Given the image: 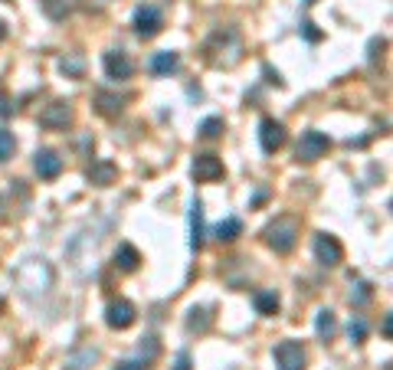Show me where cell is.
Returning a JSON list of instances; mask_svg holds the SVG:
<instances>
[{"label": "cell", "mask_w": 393, "mask_h": 370, "mask_svg": "<svg viewBox=\"0 0 393 370\" xmlns=\"http://www.w3.org/2000/svg\"><path fill=\"white\" fill-rule=\"evenodd\" d=\"M191 174H193V181L210 184V181H220L223 174H226V167H223V161L217 154H197L191 164Z\"/></svg>", "instance_id": "8fae6325"}, {"label": "cell", "mask_w": 393, "mask_h": 370, "mask_svg": "<svg viewBox=\"0 0 393 370\" xmlns=\"http://www.w3.org/2000/svg\"><path fill=\"white\" fill-rule=\"evenodd\" d=\"M86 177L96 187H108V184H115V177H118V167L112 161H92L86 167Z\"/></svg>", "instance_id": "e0dca14e"}, {"label": "cell", "mask_w": 393, "mask_h": 370, "mask_svg": "<svg viewBox=\"0 0 393 370\" xmlns=\"http://www.w3.org/2000/svg\"><path fill=\"white\" fill-rule=\"evenodd\" d=\"M347 334H351V341H354V344H361L367 338V321L354 318V321H351V328H347Z\"/></svg>", "instance_id": "f546056e"}, {"label": "cell", "mask_w": 393, "mask_h": 370, "mask_svg": "<svg viewBox=\"0 0 393 370\" xmlns=\"http://www.w3.org/2000/svg\"><path fill=\"white\" fill-rule=\"evenodd\" d=\"M272 357H276V367L278 370H305V364H308V354H305V347H302L298 341L276 344Z\"/></svg>", "instance_id": "ba28073f"}, {"label": "cell", "mask_w": 393, "mask_h": 370, "mask_svg": "<svg viewBox=\"0 0 393 370\" xmlns=\"http://www.w3.org/2000/svg\"><path fill=\"white\" fill-rule=\"evenodd\" d=\"M311 249H315V262L325 269H335L344 262V246L337 243L331 233H318L315 243H311Z\"/></svg>", "instance_id": "5b68a950"}, {"label": "cell", "mask_w": 393, "mask_h": 370, "mask_svg": "<svg viewBox=\"0 0 393 370\" xmlns=\"http://www.w3.org/2000/svg\"><path fill=\"white\" fill-rule=\"evenodd\" d=\"M213 236L220 239V243H233V239L243 236V223L236 217L223 219V223H217V227H213Z\"/></svg>", "instance_id": "7402d4cb"}, {"label": "cell", "mask_w": 393, "mask_h": 370, "mask_svg": "<svg viewBox=\"0 0 393 370\" xmlns=\"http://www.w3.org/2000/svg\"><path fill=\"white\" fill-rule=\"evenodd\" d=\"M72 118H76V112H72V102H49L43 112H39V125L43 128H49V132H66L69 125H72Z\"/></svg>", "instance_id": "52a82bcc"}, {"label": "cell", "mask_w": 393, "mask_h": 370, "mask_svg": "<svg viewBox=\"0 0 393 370\" xmlns=\"http://www.w3.org/2000/svg\"><path fill=\"white\" fill-rule=\"evenodd\" d=\"M203 236H207V229H203V203L193 197L191 200V249L193 253L203 249Z\"/></svg>", "instance_id": "2e32d148"}, {"label": "cell", "mask_w": 393, "mask_h": 370, "mask_svg": "<svg viewBox=\"0 0 393 370\" xmlns=\"http://www.w3.org/2000/svg\"><path fill=\"white\" fill-rule=\"evenodd\" d=\"M13 151H17V141H13V132H7V128H0V164L10 161L13 158Z\"/></svg>", "instance_id": "4316f807"}, {"label": "cell", "mask_w": 393, "mask_h": 370, "mask_svg": "<svg viewBox=\"0 0 393 370\" xmlns=\"http://www.w3.org/2000/svg\"><path fill=\"white\" fill-rule=\"evenodd\" d=\"M92 105H96L98 115H105V118H118V115L125 112V98L115 92H105V89H98L96 98H92Z\"/></svg>", "instance_id": "5bb4252c"}, {"label": "cell", "mask_w": 393, "mask_h": 370, "mask_svg": "<svg viewBox=\"0 0 393 370\" xmlns=\"http://www.w3.org/2000/svg\"><path fill=\"white\" fill-rule=\"evenodd\" d=\"M384 338H393V314H384Z\"/></svg>", "instance_id": "e575fe53"}, {"label": "cell", "mask_w": 393, "mask_h": 370, "mask_svg": "<svg viewBox=\"0 0 393 370\" xmlns=\"http://www.w3.org/2000/svg\"><path fill=\"white\" fill-rule=\"evenodd\" d=\"M328 151H331V138H328L325 132H315V128H311V132L302 134V141H298V148H295V158L311 164V161H318V158H325Z\"/></svg>", "instance_id": "8992f818"}, {"label": "cell", "mask_w": 393, "mask_h": 370, "mask_svg": "<svg viewBox=\"0 0 393 370\" xmlns=\"http://www.w3.org/2000/svg\"><path fill=\"white\" fill-rule=\"evenodd\" d=\"M39 7H43V13H46L49 20H56V23L59 20H66L69 10H72L69 7V0H39Z\"/></svg>", "instance_id": "cb8c5ba5"}, {"label": "cell", "mask_w": 393, "mask_h": 370, "mask_svg": "<svg viewBox=\"0 0 393 370\" xmlns=\"http://www.w3.org/2000/svg\"><path fill=\"white\" fill-rule=\"evenodd\" d=\"M138 266H141V253H138L131 243H122V246L115 249V269H122V272H134Z\"/></svg>", "instance_id": "ac0fdd59"}, {"label": "cell", "mask_w": 393, "mask_h": 370, "mask_svg": "<svg viewBox=\"0 0 393 370\" xmlns=\"http://www.w3.org/2000/svg\"><path fill=\"white\" fill-rule=\"evenodd\" d=\"M98 361V347H82L79 354H72L66 361V370H86V364H96Z\"/></svg>", "instance_id": "d4e9b609"}, {"label": "cell", "mask_w": 393, "mask_h": 370, "mask_svg": "<svg viewBox=\"0 0 393 370\" xmlns=\"http://www.w3.org/2000/svg\"><path fill=\"white\" fill-rule=\"evenodd\" d=\"M302 37H305L308 43H318V39H321V30H318L311 20H305V23H302Z\"/></svg>", "instance_id": "4dcf8cb0"}, {"label": "cell", "mask_w": 393, "mask_h": 370, "mask_svg": "<svg viewBox=\"0 0 393 370\" xmlns=\"http://www.w3.org/2000/svg\"><path fill=\"white\" fill-rule=\"evenodd\" d=\"M266 79L272 82V86H278V89H282V76H278V72H272L269 66H266Z\"/></svg>", "instance_id": "d590c367"}, {"label": "cell", "mask_w": 393, "mask_h": 370, "mask_svg": "<svg viewBox=\"0 0 393 370\" xmlns=\"http://www.w3.org/2000/svg\"><path fill=\"white\" fill-rule=\"evenodd\" d=\"M226 132V125H223V118H203L200 122V138H207V141H213V138H220V134Z\"/></svg>", "instance_id": "484cf974"}, {"label": "cell", "mask_w": 393, "mask_h": 370, "mask_svg": "<svg viewBox=\"0 0 393 370\" xmlns=\"http://www.w3.org/2000/svg\"><path fill=\"white\" fill-rule=\"evenodd\" d=\"M115 370H144V361H125V364H118Z\"/></svg>", "instance_id": "836d02e7"}, {"label": "cell", "mask_w": 393, "mask_h": 370, "mask_svg": "<svg viewBox=\"0 0 393 370\" xmlns=\"http://www.w3.org/2000/svg\"><path fill=\"white\" fill-rule=\"evenodd\" d=\"M59 69H63L69 79H82L86 76V56H82V53H66V56L59 59Z\"/></svg>", "instance_id": "ffe728a7"}, {"label": "cell", "mask_w": 393, "mask_h": 370, "mask_svg": "<svg viewBox=\"0 0 393 370\" xmlns=\"http://www.w3.org/2000/svg\"><path fill=\"white\" fill-rule=\"evenodd\" d=\"M174 370H191V354H187V351L177 354V361H174Z\"/></svg>", "instance_id": "d6a6232c"}, {"label": "cell", "mask_w": 393, "mask_h": 370, "mask_svg": "<svg viewBox=\"0 0 393 370\" xmlns=\"http://www.w3.org/2000/svg\"><path fill=\"white\" fill-rule=\"evenodd\" d=\"M371 298H374V288H371L367 282H357L354 292H351V305H367Z\"/></svg>", "instance_id": "f1b7e54d"}, {"label": "cell", "mask_w": 393, "mask_h": 370, "mask_svg": "<svg viewBox=\"0 0 393 370\" xmlns=\"http://www.w3.org/2000/svg\"><path fill=\"white\" fill-rule=\"evenodd\" d=\"M4 217H7V213H4V200H0V219H4Z\"/></svg>", "instance_id": "8d00e7d4"}, {"label": "cell", "mask_w": 393, "mask_h": 370, "mask_svg": "<svg viewBox=\"0 0 393 370\" xmlns=\"http://www.w3.org/2000/svg\"><path fill=\"white\" fill-rule=\"evenodd\" d=\"M134 318H138V312H134V305L128 302V298H115V302H108L105 324L112 328V331H125V328H131Z\"/></svg>", "instance_id": "9c48e42d"}, {"label": "cell", "mask_w": 393, "mask_h": 370, "mask_svg": "<svg viewBox=\"0 0 393 370\" xmlns=\"http://www.w3.org/2000/svg\"><path fill=\"white\" fill-rule=\"evenodd\" d=\"M102 66H105V76L118 79V82H125V79L134 76V63L125 49H108L105 56H102Z\"/></svg>", "instance_id": "30bf717a"}, {"label": "cell", "mask_w": 393, "mask_h": 370, "mask_svg": "<svg viewBox=\"0 0 393 370\" xmlns=\"http://www.w3.org/2000/svg\"><path fill=\"white\" fill-rule=\"evenodd\" d=\"M154 76H174L177 69H181V53H174V49H164V53H154L151 63H148Z\"/></svg>", "instance_id": "9a60e30c"}, {"label": "cell", "mask_w": 393, "mask_h": 370, "mask_svg": "<svg viewBox=\"0 0 393 370\" xmlns=\"http://www.w3.org/2000/svg\"><path fill=\"white\" fill-rule=\"evenodd\" d=\"M210 321H213L210 308H203V305H200V308L193 305L191 312H187V331H191V334H203L207 328H210Z\"/></svg>", "instance_id": "d6986e66"}, {"label": "cell", "mask_w": 393, "mask_h": 370, "mask_svg": "<svg viewBox=\"0 0 393 370\" xmlns=\"http://www.w3.org/2000/svg\"><path fill=\"white\" fill-rule=\"evenodd\" d=\"M138 351H141V361L148 364V361H154V357L161 354V344H157L154 334H148V338H141V347H138Z\"/></svg>", "instance_id": "83f0119b"}, {"label": "cell", "mask_w": 393, "mask_h": 370, "mask_svg": "<svg viewBox=\"0 0 393 370\" xmlns=\"http://www.w3.org/2000/svg\"><path fill=\"white\" fill-rule=\"evenodd\" d=\"M203 53H207V59H210L213 66L230 69V66H236V63L243 59V39H240V33H236L233 27H223V30H217V33L207 39Z\"/></svg>", "instance_id": "7a4b0ae2"}, {"label": "cell", "mask_w": 393, "mask_h": 370, "mask_svg": "<svg viewBox=\"0 0 393 370\" xmlns=\"http://www.w3.org/2000/svg\"><path fill=\"white\" fill-rule=\"evenodd\" d=\"M131 27H134V33H138L141 39H154L157 33H161V27H164V13L154 7V4H141V7L134 10Z\"/></svg>", "instance_id": "277c9868"}, {"label": "cell", "mask_w": 393, "mask_h": 370, "mask_svg": "<svg viewBox=\"0 0 393 370\" xmlns=\"http://www.w3.org/2000/svg\"><path fill=\"white\" fill-rule=\"evenodd\" d=\"M308 4H315V0H308Z\"/></svg>", "instance_id": "f35d334b"}, {"label": "cell", "mask_w": 393, "mask_h": 370, "mask_svg": "<svg viewBox=\"0 0 393 370\" xmlns=\"http://www.w3.org/2000/svg\"><path fill=\"white\" fill-rule=\"evenodd\" d=\"M0 37H4V23H0Z\"/></svg>", "instance_id": "74e56055"}, {"label": "cell", "mask_w": 393, "mask_h": 370, "mask_svg": "<svg viewBox=\"0 0 393 370\" xmlns=\"http://www.w3.org/2000/svg\"><path fill=\"white\" fill-rule=\"evenodd\" d=\"M285 144V125L276 118H262L259 122V148L266 154H276Z\"/></svg>", "instance_id": "7c38bea8"}, {"label": "cell", "mask_w": 393, "mask_h": 370, "mask_svg": "<svg viewBox=\"0 0 393 370\" xmlns=\"http://www.w3.org/2000/svg\"><path fill=\"white\" fill-rule=\"evenodd\" d=\"M252 305H256V312H259V314H276L282 302H278L276 292H256V295H252Z\"/></svg>", "instance_id": "603a6c76"}, {"label": "cell", "mask_w": 393, "mask_h": 370, "mask_svg": "<svg viewBox=\"0 0 393 370\" xmlns=\"http://www.w3.org/2000/svg\"><path fill=\"white\" fill-rule=\"evenodd\" d=\"M315 331H318V338H321V341H331V338H335V331H337L335 312L321 308V312H318V318H315Z\"/></svg>", "instance_id": "44dd1931"}, {"label": "cell", "mask_w": 393, "mask_h": 370, "mask_svg": "<svg viewBox=\"0 0 393 370\" xmlns=\"http://www.w3.org/2000/svg\"><path fill=\"white\" fill-rule=\"evenodd\" d=\"M262 239H266L269 249H276L278 256H285V253H292L295 243H298V219L276 217L266 229H262Z\"/></svg>", "instance_id": "3957f363"}, {"label": "cell", "mask_w": 393, "mask_h": 370, "mask_svg": "<svg viewBox=\"0 0 393 370\" xmlns=\"http://www.w3.org/2000/svg\"><path fill=\"white\" fill-rule=\"evenodd\" d=\"M10 115H13V102H10L7 95L0 92V118H10Z\"/></svg>", "instance_id": "1f68e13d"}, {"label": "cell", "mask_w": 393, "mask_h": 370, "mask_svg": "<svg viewBox=\"0 0 393 370\" xmlns=\"http://www.w3.org/2000/svg\"><path fill=\"white\" fill-rule=\"evenodd\" d=\"M33 167L43 181H56L59 174H63V158H59L53 148H39L37 158H33Z\"/></svg>", "instance_id": "4fadbf2b"}, {"label": "cell", "mask_w": 393, "mask_h": 370, "mask_svg": "<svg viewBox=\"0 0 393 370\" xmlns=\"http://www.w3.org/2000/svg\"><path fill=\"white\" fill-rule=\"evenodd\" d=\"M53 282H56V269L49 266V259L43 256H27L13 269V285H17V292L30 302H37V298H46L53 292Z\"/></svg>", "instance_id": "6da1fadb"}]
</instances>
